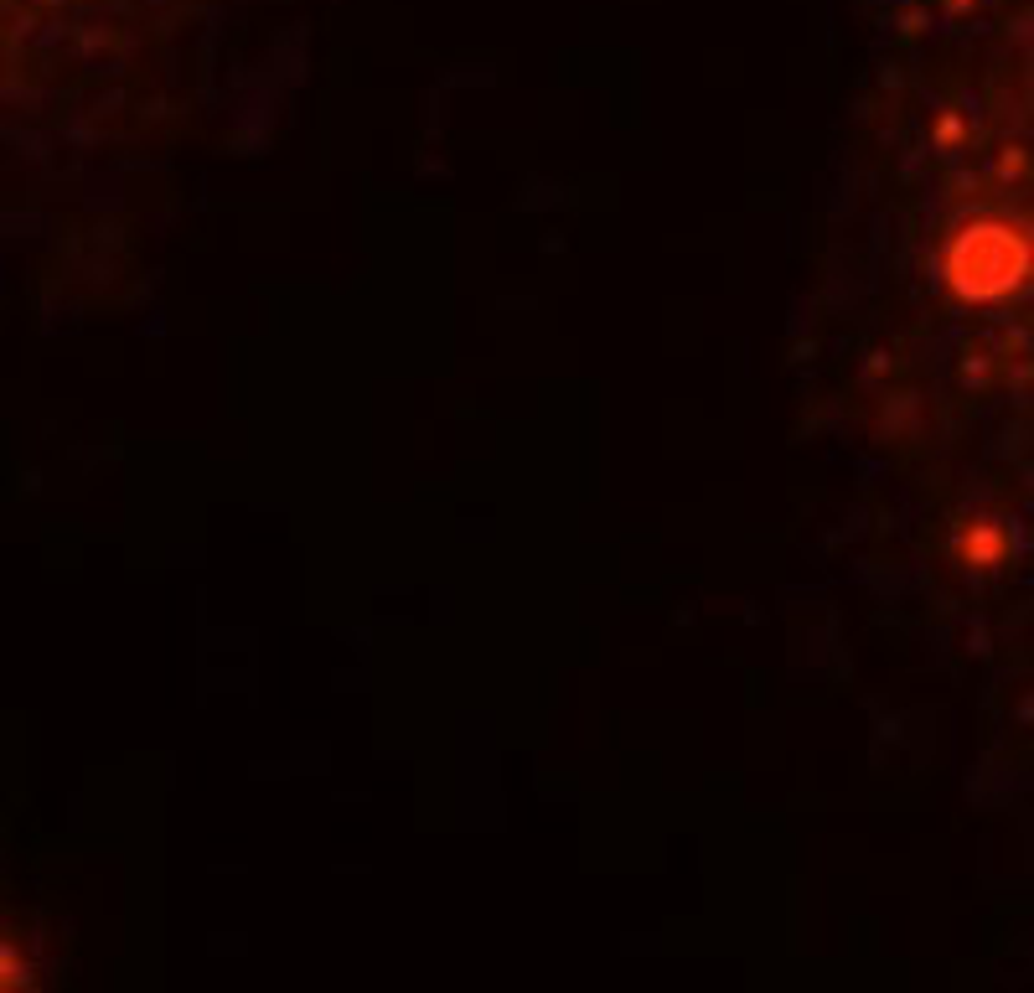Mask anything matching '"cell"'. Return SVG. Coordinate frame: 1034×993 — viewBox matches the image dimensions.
<instances>
[{
  "mask_svg": "<svg viewBox=\"0 0 1034 993\" xmlns=\"http://www.w3.org/2000/svg\"><path fill=\"white\" fill-rule=\"evenodd\" d=\"M1029 269H1034V254L1029 244L1014 233V228H1003V223H978V228H967L952 254H947V280L952 290H962L967 300H998V295H1009L1014 285L1029 280Z\"/></svg>",
  "mask_w": 1034,
  "mask_h": 993,
  "instance_id": "obj_1",
  "label": "cell"
},
{
  "mask_svg": "<svg viewBox=\"0 0 1034 993\" xmlns=\"http://www.w3.org/2000/svg\"><path fill=\"white\" fill-rule=\"evenodd\" d=\"M967 554L978 559V564L1003 559V533H998V528H972V533H967Z\"/></svg>",
  "mask_w": 1034,
  "mask_h": 993,
  "instance_id": "obj_2",
  "label": "cell"
}]
</instances>
